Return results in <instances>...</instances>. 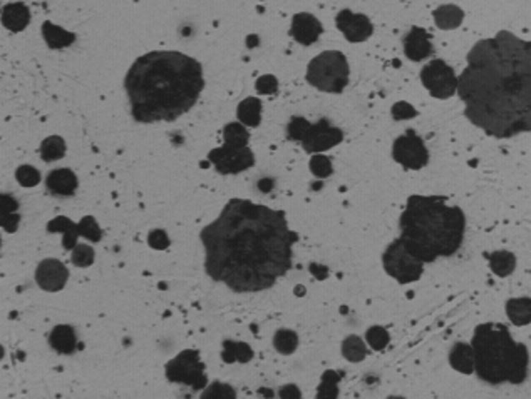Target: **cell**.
<instances>
[{"label": "cell", "mask_w": 531, "mask_h": 399, "mask_svg": "<svg viewBox=\"0 0 531 399\" xmlns=\"http://www.w3.org/2000/svg\"><path fill=\"white\" fill-rule=\"evenodd\" d=\"M31 22V10L26 3L15 2L9 3L2 9V24L3 27L12 32L24 30Z\"/></svg>", "instance_id": "cell-19"}, {"label": "cell", "mask_w": 531, "mask_h": 399, "mask_svg": "<svg viewBox=\"0 0 531 399\" xmlns=\"http://www.w3.org/2000/svg\"><path fill=\"white\" fill-rule=\"evenodd\" d=\"M347 57L339 51H326L310 60L307 67V80L322 92L340 94L348 84Z\"/></svg>", "instance_id": "cell-6"}, {"label": "cell", "mask_w": 531, "mask_h": 399, "mask_svg": "<svg viewBox=\"0 0 531 399\" xmlns=\"http://www.w3.org/2000/svg\"><path fill=\"white\" fill-rule=\"evenodd\" d=\"M335 26L342 32L344 37L352 44L364 42L374 32V27H372V22L367 15L354 14V12L347 9L339 12L337 17H335Z\"/></svg>", "instance_id": "cell-13"}, {"label": "cell", "mask_w": 531, "mask_h": 399, "mask_svg": "<svg viewBox=\"0 0 531 399\" xmlns=\"http://www.w3.org/2000/svg\"><path fill=\"white\" fill-rule=\"evenodd\" d=\"M166 378L171 382L188 384L193 389H203L206 386L205 364L200 361L198 351H183L166 364Z\"/></svg>", "instance_id": "cell-8"}, {"label": "cell", "mask_w": 531, "mask_h": 399, "mask_svg": "<svg viewBox=\"0 0 531 399\" xmlns=\"http://www.w3.org/2000/svg\"><path fill=\"white\" fill-rule=\"evenodd\" d=\"M342 354L347 361L360 362L367 354L366 344L359 336H348L342 343Z\"/></svg>", "instance_id": "cell-31"}, {"label": "cell", "mask_w": 531, "mask_h": 399, "mask_svg": "<svg viewBox=\"0 0 531 399\" xmlns=\"http://www.w3.org/2000/svg\"><path fill=\"white\" fill-rule=\"evenodd\" d=\"M474 371L488 384H521L528 376V349L516 343L505 324L486 323L473 335Z\"/></svg>", "instance_id": "cell-5"}, {"label": "cell", "mask_w": 531, "mask_h": 399, "mask_svg": "<svg viewBox=\"0 0 531 399\" xmlns=\"http://www.w3.org/2000/svg\"><path fill=\"white\" fill-rule=\"evenodd\" d=\"M47 190L58 197H67L78 189V177L71 169H54L46 179Z\"/></svg>", "instance_id": "cell-17"}, {"label": "cell", "mask_w": 531, "mask_h": 399, "mask_svg": "<svg viewBox=\"0 0 531 399\" xmlns=\"http://www.w3.org/2000/svg\"><path fill=\"white\" fill-rule=\"evenodd\" d=\"M298 346V336L297 332L292 331V329H278L273 336V348L277 349L280 354H289L295 353Z\"/></svg>", "instance_id": "cell-30"}, {"label": "cell", "mask_w": 531, "mask_h": 399, "mask_svg": "<svg viewBox=\"0 0 531 399\" xmlns=\"http://www.w3.org/2000/svg\"><path fill=\"white\" fill-rule=\"evenodd\" d=\"M66 156V142L62 137L51 136L40 144V159L44 162H54Z\"/></svg>", "instance_id": "cell-29"}, {"label": "cell", "mask_w": 531, "mask_h": 399, "mask_svg": "<svg viewBox=\"0 0 531 399\" xmlns=\"http://www.w3.org/2000/svg\"><path fill=\"white\" fill-rule=\"evenodd\" d=\"M238 121L246 127H258L262 121V103L257 97H246L238 104Z\"/></svg>", "instance_id": "cell-22"}, {"label": "cell", "mask_w": 531, "mask_h": 399, "mask_svg": "<svg viewBox=\"0 0 531 399\" xmlns=\"http://www.w3.org/2000/svg\"><path fill=\"white\" fill-rule=\"evenodd\" d=\"M253 357V351L246 343L240 341H223L221 360L228 364L232 362H248Z\"/></svg>", "instance_id": "cell-26"}, {"label": "cell", "mask_w": 531, "mask_h": 399, "mask_svg": "<svg viewBox=\"0 0 531 399\" xmlns=\"http://www.w3.org/2000/svg\"><path fill=\"white\" fill-rule=\"evenodd\" d=\"M384 269L391 278L401 284H411L419 281L424 271V263L416 258L411 251L404 246L399 238L387 246L382 254Z\"/></svg>", "instance_id": "cell-7"}, {"label": "cell", "mask_w": 531, "mask_h": 399, "mask_svg": "<svg viewBox=\"0 0 531 399\" xmlns=\"http://www.w3.org/2000/svg\"><path fill=\"white\" fill-rule=\"evenodd\" d=\"M131 114L141 124L173 122L200 99L203 67L178 51H155L133 62L124 79Z\"/></svg>", "instance_id": "cell-3"}, {"label": "cell", "mask_w": 531, "mask_h": 399, "mask_svg": "<svg viewBox=\"0 0 531 399\" xmlns=\"http://www.w3.org/2000/svg\"><path fill=\"white\" fill-rule=\"evenodd\" d=\"M416 116H417V111L407 103H396L394 107H392V117H394L396 121L411 119V117H416Z\"/></svg>", "instance_id": "cell-42"}, {"label": "cell", "mask_w": 531, "mask_h": 399, "mask_svg": "<svg viewBox=\"0 0 531 399\" xmlns=\"http://www.w3.org/2000/svg\"><path fill=\"white\" fill-rule=\"evenodd\" d=\"M446 201L443 195H411L399 219V239L424 264L449 258L463 244L464 213Z\"/></svg>", "instance_id": "cell-4"}, {"label": "cell", "mask_w": 531, "mask_h": 399, "mask_svg": "<svg viewBox=\"0 0 531 399\" xmlns=\"http://www.w3.org/2000/svg\"><path fill=\"white\" fill-rule=\"evenodd\" d=\"M421 80L436 99H449L457 94V77L454 74V69L441 59L431 60L424 65L421 71Z\"/></svg>", "instance_id": "cell-9"}, {"label": "cell", "mask_w": 531, "mask_h": 399, "mask_svg": "<svg viewBox=\"0 0 531 399\" xmlns=\"http://www.w3.org/2000/svg\"><path fill=\"white\" fill-rule=\"evenodd\" d=\"M457 94L466 117L488 136L531 132V40L508 30L480 40L457 77Z\"/></svg>", "instance_id": "cell-2"}, {"label": "cell", "mask_w": 531, "mask_h": 399, "mask_svg": "<svg viewBox=\"0 0 531 399\" xmlns=\"http://www.w3.org/2000/svg\"><path fill=\"white\" fill-rule=\"evenodd\" d=\"M208 161L214 166L217 172L228 176V174H240L250 169L255 164V154L248 145L233 148V145L223 144L221 148L213 149L208 154Z\"/></svg>", "instance_id": "cell-11"}, {"label": "cell", "mask_w": 531, "mask_h": 399, "mask_svg": "<svg viewBox=\"0 0 531 399\" xmlns=\"http://www.w3.org/2000/svg\"><path fill=\"white\" fill-rule=\"evenodd\" d=\"M392 157L403 168L412 170L423 169L429 162L428 148L414 130H407L406 134L397 137L392 144Z\"/></svg>", "instance_id": "cell-10"}, {"label": "cell", "mask_w": 531, "mask_h": 399, "mask_svg": "<svg viewBox=\"0 0 531 399\" xmlns=\"http://www.w3.org/2000/svg\"><path fill=\"white\" fill-rule=\"evenodd\" d=\"M310 272L314 276H317V279H326L327 278V267L319 266V264H312Z\"/></svg>", "instance_id": "cell-45"}, {"label": "cell", "mask_w": 531, "mask_h": 399, "mask_svg": "<svg viewBox=\"0 0 531 399\" xmlns=\"http://www.w3.org/2000/svg\"><path fill=\"white\" fill-rule=\"evenodd\" d=\"M322 24L312 14L302 12V14H295L294 19H292L290 35L297 40L298 44H302V46H312V44L317 42L320 35H322Z\"/></svg>", "instance_id": "cell-15"}, {"label": "cell", "mask_w": 531, "mask_h": 399, "mask_svg": "<svg viewBox=\"0 0 531 399\" xmlns=\"http://www.w3.org/2000/svg\"><path fill=\"white\" fill-rule=\"evenodd\" d=\"M255 89H257L258 94H263V96H271V94H277V91H278L277 77L271 76V74L262 76L260 79L257 80V84H255Z\"/></svg>", "instance_id": "cell-40"}, {"label": "cell", "mask_w": 531, "mask_h": 399, "mask_svg": "<svg viewBox=\"0 0 531 399\" xmlns=\"http://www.w3.org/2000/svg\"><path fill=\"white\" fill-rule=\"evenodd\" d=\"M344 141V132L334 127L327 119H320L317 124H312L303 139L300 141L302 148L309 154H319L328 150Z\"/></svg>", "instance_id": "cell-12"}, {"label": "cell", "mask_w": 531, "mask_h": 399, "mask_svg": "<svg viewBox=\"0 0 531 399\" xmlns=\"http://www.w3.org/2000/svg\"><path fill=\"white\" fill-rule=\"evenodd\" d=\"M0 222H2V227L7 232H15L17 231V226L20 222V214H2L0 218Z\"/></svg>", "instance_id": "cell-43"}, {"label": "cell", "mask_w": 531, "mask_h": 399, "mask_svg": "<svg viewBox=\"0 0 531 399\" xmlns=\"http://www.w3.org/2000/svg\"><path fill=\"white\" fill-rule=\"evenodd\" d=\"M79 232L81 236H84V238L92 242L101 241V238H103V231H101V227L97 226L96 219L92 218V215H86V218L81 219Z\"/></svg>", "instance_id": "cell-34"}, {"label": "cell", "mask_w": 531, "mask_h": 399, "mask_svg": "<svg viewBox=\"0 0 531 399\" xmlns=\"http://www.w3.org/2000/svg\"><path fill=\"white\" fill-rule=\"evenodd\" d=\"M15 179L22 187H34L40 182V172L32 166H20L15 170Z\"/></svg>", "instance_id": "cell-37"}, {"label": "cell", "mask_w": 531, "mask_h": 399, "mask_svg": "<svg viewBox=\"0 0 531 399\" xmlns=\"http://www.w3.org/2000/svg\"><path fill=\"white\" fill-rule=\"evenodd\" d=\"M337 381H339L337 373H334V371L323 373L322 384H320L317 396L319 398H337V394H339Z\"/></svg>", "instance_id": "cell-35"}, {"label": "cell", "mask_w": 531, "mask_h": 399, "mask_svg": "<svg viewBox=\"0 0 531 399\" xmlns=\"http://www.w3.org/2000/svg\"><path fill=\"white\" fill-rule=\"evenodd\" d=\"M366 339H367V344L371 346L372 349H376V351H382V349L389 344V341H391V336H389V332L384 328H380V326H372V328L367 329Z\"/></svg>", "instance_id": "cell-33"}, {"label": "cell", "mask_w": 531, "mask_h": 399, "mask_svg": "<svg viewBox=\"0 0 531 399\" xmlns=\"http://www.w3.org/2000/svg\"><path fill=\"white\" fill-rule=\"evenodd\" d=\"M280 396L282 398H298L300 391L295 388V386H285V388L280 391Z\"/></svg>", "instance_id": "cell-46"}, {"label": "cell", "mask_w": 531, "mask_h": 399, "mask_svg": "<svg viewBox=\"0 0 531 399\" xmlns=\"http://www.w3.org/2000/svg\"><path fill=\"white\" fill-rule=\"evenodd\" d=\"M310 125V122L303 119V117H292L289 122V127H287V137H289L290 141L300 142L303 139V136H305Z\"/></svg>", "instance_id": "cell-38"}, {"label": "cell", "mask_w": 531, "mask_h": 399, "mask_svg": "<svg viewBox=\"0 0 531 399\" xmlns=\"http://www.w3.org/2000/svg\"><path fill=\"white\" fill-rule=\"evenodd\" d=\"M47 232H62L64 234V241H62L64 249L72 251L76 246H78L76 241H78V236H81L79 224L72 222L69 218L59 215V218L52 219V221L47 224Z\"/></svg>", "instance_id": "cell-20"}, {"label": "cell", "mask_w": 531, "mask_h": 399, "mask_svg": "<svg viewBox=\"0 0 531 399\" xmlns=\"http://www.w3.org/2000/svg\"><path fill=\"white\" fill-rule=\"evenodd\" d=\"M148 244L153 247V249L163 251L169 246V238L163 229H153L148 234Z\"/></svg>", "instance_id": "cell-41"}, {"label": "cell", "mask_w": 531, "mask_h": 399, "mask_svg": "<svg viewBox=\"0 0 531 399\" xmlns=\"http://www.w3.org/2000/svg\"><path fill=\"white\" fill-rule=\"evenodd\" d=\"M96 259V252L87 244H78L74 249L71 251V263L76 267H89Z\"/></svg>", "instance_id": "cell-32"}, {"label": "cell", "mask_w": 531, "mask_h": 399, "mask_svg": "<svg viewBox=\"0 0 531 399\" xmlns=\"http://www.w3.org/2000/svg\"><path fill=\"white\" fill-rule=\"evenodd\" d=\"M436 26L443 30H453V28L460 27L464 19V12L457 6H441L432 12Z\"/></svg>", "instance_id": "cell-23"}, {"label": "cell", "mask_w": 531, "mask_h": 399, "mask_svg": "<svg viewBox=\"0 0 531 399\" xmlns=\"http://www.w3.org/2000/svg\"><path fill=\"white\" fill-rule=\"evenodd\" d=\"M449 364L456 371L463 374H473L474 371V351L471 344L457 343L449 353Z\"/></svg>", "instance_id": "cell-21"}, {"label": "cell", "mask_w": 531, "mask_h": 399, "mask_svg": "<svg viewBox=\"0 0 531 399\" xmlns=\"http://www.w3.org/2000/svg\"><path fill=\"white\" fill-rule=\"evenodd\" d=\"M404 52L412 62L428 59L432 54V42L428 32L421 27H412L404 37Z\"/></svg>", "instance_id": "cell-16"}, {"label": "cell", "mask_w": 531, "mask_h": 399, "mask_svg": "<svg viewBox=\"0 0 531 399\" xmlns=\"http://www.w3.org/2000/svg\"><path fill=\"white\" fill-rule=\"evenodd\" d=\"M42 35H44V39H46L47 46L51 48L69 47L71 44H74V40H76V34L64 30L62 27L54 26L52 22H44Z\"/></svg>", "instance_id": "cell-25"}, {"label": "cell", "mask_w": 531, "mask_h": 399, "mask_svg": "<svg viewBox=\"0 0 531 399\" xmlns=\"http://www.w3.org/2000/svg\"><path fill=\"white\" fill-rule=\"evenodd\" d=\"M19 207V202L12 195H2V214H12Z\"/></svg>", "instance_id": "cell-44"}, {"label": "cell", "mask_w": 531, "mask_h": 399, "mask_svg": "<svg viewBox=\"0 0 531 399\" xmlns=\"http://www.w3.org/2000/svg\"><path fill=\"white\" fill-rule=\"evenodd\" d=\"M250 142V134L246 125L242 122H232L223 129V144L233 145V148H246Z\"/></svg>", "instance_id": "cell-28"}, {"label": "cell", "mask_w": 531, "mask_h": 399, "mask_svg": "<svg viewBox=\"0 0 531 399\" xmlns=\"http://www.w3.org/2000/svg\"><path fill=\"white\" fill-rule=\"evenodd\" d=\"M69 269L59 259H44L35 269V283L42 291L59 292L66 287Z\"/></svg>", "instance_id": "cell-14"}, {"label": "cell", "mask_w": 531, "mask_h": 399, "mask_svg": "<svg viewBox=\"0 0 531 399\" xmlns=\"http://www.w3.org/2000/svg\"><path fill=\"white\" fill-rule=\"evenodd\" d=\"M488 259H489V267H491V271L496 276H500V278H506V276H509L514 271V267H516V258H514V254H512V252L508 251L493 252V254L488 256Z\"/></svg>", "instance_id": "cell-27"}, {"label": "cell", "mask_w": 531, "mask_h": 399, "mask_svg": "<svg viewBox=\"0 0 531 399\" xmlns=\"http://www.w3.org/2000/svg\"><path fill=\"white\" fill-rule=\"evenodd\" d=\"M506 314L514 326L531 323V297H518L506 303Z\"/></svg>", "instance_id": "cell-24"}, {"label": "cell", "mask_w": 531, "mask_h": 399, "mask_svg": "<svg viewBox=\"0 0 531 399\" xmlns=\"http://www.w3.org/2000/svg\"><path fill=\"white\" fill-rule=\"evenodd\" d=\"M237 393L230 384H223V382H213L201 393V398H235Z\"/></svg>", "instance_id": "cell-39"}, {"label": "cell", "mask_w": 531, "mask_h": 399, "mask_svg": "<svg viewBox=\"0 0 531 399\" xmlns=\"http://www.w3.org/2000/svg\"><path fill=\"white\" fill-rule=\"evenodd\" d=\"M310 170L315 177L326 179L334 172V168H332L330 159L322 156V154H315V156L310 159Z\"/></svg>", "instance_id": "cell-36"}, {"label": "cell", "mask_w": 531, "mask_h": 399, "mask_svg": "<svg viewBox=\"0 0 531 399\" xmlns=\"http://www.w3.org/2000/svg\"><path fill=\"white\" fill-rule=\"evenodd\" d=\"M49 344L59 354H72L78 348V336L76 331L67 324H59L49 335Z\"/></svg>", "instance_id": "cell-18"}, {"label": "cell", "mask_w": 531, "mask_h": 399, "mask_svg": "<svg viewBox=\"0 0 531 399\" xmlns=\"http://www.w3.org/2000/svg\"><path fill=\"white\" fill-rule=\"evenodd\" d=\"M205 271L238 294L267 291L292 267L297 232L283 211L232 199L200 232Z\"/></svg>", "instance_id": "cell-1"}]
</instances>
